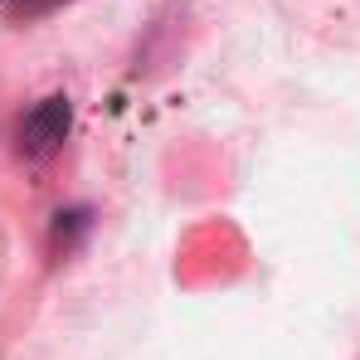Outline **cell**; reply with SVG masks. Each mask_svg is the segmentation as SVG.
I'll return each mask as SVG.
<instances>
[{
    "mask_svg": "<svg viewBox=\"0 0 360 360\" xmlns=\"http://www.w3.org/2000/svg\"><path fill=\"white\" fill-rule=\"evenodd\" d=\"M15 136H20V151H25V156H49L63 136H68V98L54 93V98H44L39 108H30Z\"/></svg>",
    "mask_w": 360,
    "mask_h": 360,
    "instance_id": "6da1fadb",
    "label": "cell"
},
{
    "mask_svg": "<svg viewBox=\"0 0 360 360\" xmlns=\"http://www.w3.org/2000/svg\"><path fill=\"white\" fill-rule=\"evenodd\" d=\"M68 0H5V15H15V20H39V15H49V10H59Z\"/></svg>",
    "mask_w": 360,
    "mask_h": 360,
    "instance_id": "7a4b0ae2",
    "label": "cell"
}]
</instances>
